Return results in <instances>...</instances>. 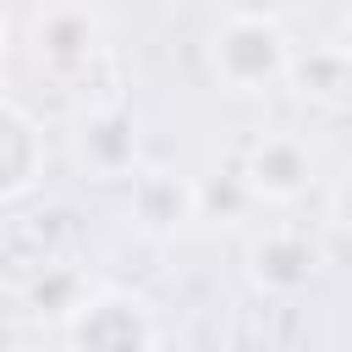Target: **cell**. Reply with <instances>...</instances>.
<instances>
[{
  "mask_svg": "<svg viewBox=\"0 0 352 352\" xmlns=\"http://www.w3.org/2000/svg\"><path fill=\"white\" fill-rule=\"evenodd\" d=\"M308 110H324V116H341L346 99H352V60H346V44H308V50H292V66H286V82Z\"/></svg>",
  "mask_w": 352,
  "mask_h": 352,
  "instance_id": "cell-7",
  "label": "cell"
},
{
  "mask_svg": "<svg viewBox=\"0 0 352 352\" xmlns=\"http://www.w3.org/2000/svg\"><path fill=\"white\" fill-rule=\"evenodd\" d=\"M66 352H154L160 319L126 286H88L82 302L60 319Z\"/></svg>",
  "mask_w": 352,
  "mask_h": 352,
  "instance_id": "cell-2",
  "label": "cell"
},
{
  "mask_svg": "<svg viewBox=\"0 0 352 352\" xmlns=\"http://www.w3.org/2000/svg\"><path fill=\"white\" fill-rule=\"evenodd\" d=\"M126 209L143 236H176L192 226V176L165 165H138L126 176Z\"/></svg>",
  "mask_w": 352,
  "mask_h": 352,
  "instance_id": "cell-6",
  "label": "cell"
},
{
  "mask_svg": "<svg viewBox=\"0 0 352 352\" xmlns=\"http://www.w3.org/2000/svg\"><path fill=\"white\" fill-rule=\"evenodd\" d=\"M6 55H11V22H6V6H0V72H6Z\"/></svg>",
  "mask_w": 352,
  "mask_h": 352,
  "instance_id": "cell-12",
  "label": "cell"
},
{
  "mask_svg": "<svg viewBox=\"0 0 352 352\" xmlns=\"http://www.w3.org/2000/svg\"><path fill=\"white\" fill-rule=\"evenodd\" d=\"M292 33L280 28V16H248V11H231L209 44H204V60H209V77L226 88V94H270L286 82V66H292Z\"/></svg>",
  "mask_w": 352,
  "mask_h": 352,
  "instance_id": "cell-1",
  "label": "cell"
},
{
  "mask_svg": "<svg viewBox=\"0 0 352 352\" xmlns=\"http://www.w3.org/2000/svg\"><path fill=\"white\" fill-rule=\"evenodd\" d=\"M77 160L94 176H132L138 170V121L121 104H94L77 121Z\"/></svg>",
  "mask_w": 352,
  "mask_h": 352,
  "instance_id": "cell-9",
  "label": "cell"
},
{
  "mask_svg": "<svg viewBox=\"0 0 352 352\" xmlns=\"http://www.w3.org/2000/svg\"><path fill=\"white\" fill-rule=\"evenodd\" d=\"M248 209H253V204H248V192H242L236 170L192 176V220H214V226H220V214H226V220H242Z\"/></svg>",
  "mask_w": 352,
  "mask_h": 352,
  "instance_id": "cell-10",
  "label": "cell"
},
{
  "mask_svg": "<svg viewBox=\"0 0 352 352\" xmlns=\"http://www.w3.org/2000/svg\"><path fill=\"white\" fill-rule=\"evenodd\" d=\"M28 44H33L38 72H50V77H77V72H88V66L99 60V50H104V16H99L88 0H50V6L33 16Z\"/></svg>",
  "mask_w": 352,
  "mask_h": 352,
  "instance_id": "cell-4",
  "label": "cell"
},
{
  "mask_svg": "<svg viewBox=\"0 0 352 352\" xmlns=\"http://www.w3.org/2000/svg\"><path fill=\"white\" fill-rule=\"evenodd\" d=\"M324 270V248L314 242L308 226L297 220H270L253 242H248V280L270 297H297L319 280Z\"/></svg>",
  "mask_w": 352,
  "mask_h": 352,
  "instance_id": "cell-5",
  "label": "cell"
},
{
  "mask_svg": "<svg viewBox=\"0 0 352 352\" xmlns=\"http://www.w3.org/2000/svg\"><path fill=\"white\" fill-rule=\"evenodd\" d=\"M38 176H44V132L16 99H0V209L28 198Z\"/></svg>",
  "mask_w": 352,
  "mask_h": 352,
  "instance_id": "cell-8",
  "label": "cell"
},
{
  "mask_svg": "<svg viewBox=\"0 0 352 352\" xmlns=\"http://www.w3.org/2000/svg\"><path fill=\"white\" fill-rule=\"evenodd\" d=\"M231 170H236V182H242V192H248L253 209H297V204L314 192V182H319L314 143H308L302 132H286V126L258 132V138L236 154Z\"/></svg>",
  "mask_w": 352,
  "mask_h": 352,
  "instance_id": "cell-3",
  "label": "cell"
},
{
  "mask_svg": "<svg viewBox=\"0 0 352 352\" xmlns=\"http://www.w3.org/2000/svg\"><path fill=\"white\" fill-rule=\"evenodd\" d=\"M82 292H88V280H82L77 270H66V264H44V275L28 280V302H33V314H50L55 324L82 302Z\"/></svg>",
  "mask_w": 352,
  "mask_h": 352,
  "instance_id": "cell-11",
  "label": "cell"
}]
</instances>
